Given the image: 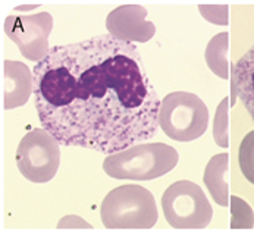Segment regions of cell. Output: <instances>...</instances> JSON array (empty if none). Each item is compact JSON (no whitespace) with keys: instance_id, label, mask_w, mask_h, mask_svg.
<instances>
[{"instance_id":"6da1fadb","label":"cell","mask_w":254,"mask_h":232,"mask_svg":"<svg viewBox=\"0 0 254 232\" xmlns=\"http://www.w3.org/2000/svg\"><path fill=\"white\" fill-rule=\"evenodd\" d=\"M41 126L62 146L113 155L151 138L160 100L134 43L110 34L56 46L37 62Z\"/></svg>"},{"instance_id":"7a4b0ae2","label":"cell","mask_w":254,"mask_h":232,"mask_svg":"<svg viewBox=\"0 0 254 232\" xmlns=\"http://www.w3.org/2000/svg\"><path fill=\"white\" fill-rule=\"evenodd\" d=\"M178 159V152L165 143L135 144L108 156L103 169L115 179L148 181L171 172Z\"/></svg>"},{"instance_id":"3957f363","label":"cell","mask_w":254,"mask_h":232,"mask_svg":"<svg viewBox=\"0 0 254 232\" xmlns=\"http://www.w3.org/2000/svg\"><path fill=\"white\" fill-rule=\"evenodd\" d=\"M100 216L108 230H150L159 218L153 194L135 184L121 185L108 193Z\"/></svg>"},{"instance_id":"277c9868","label":"cell","mask_w":254,"mask_h":232,"mask_svg":"<svg viewBox=\"0 0 254 232\" xmlns=\"http://www.w3.org/2000/svg\"><path fill=\"white\" fill-rule=\"evenodd\" d=\"M209 125L206 103L192 93L175 91L168 94L159 111V126L172 140L188 143L200 138Z\"/></svg>"},{"instance_id":"5b68a950","label":"cell","mask_w":254,"mask_h":232,"mask_svg":"<svg viewBox=\"0 0 254 232\" xmlns=\"http://www.w3.org/2000/svg\"><path fill=\"white\" fill-rule=\"evenodd\" d=\"M162 209L168 224L177 230H203L213 216L207 197L191 181H177L168 187L162 197Z\"/></svg>"},{"instance_id":"8992f818","label":"cell","mask_w":254,"mask_h":232,"mask_svg":"<svg viewBox=\"0 0 254 232\" xmlns=\"http://www.w3.org/2000/svg\"><path fill=\"white\" fill-rule=\"evenodd\" d=\"M59 146V141L44 128L30 131L21 140L16 150L19 172L36 184L53 179L61 163Z\"/></svg>"},{"instance_id":"52a82bcc","label":"cell","mask_w":254,"mask_h":232,"mask_svg":"<svg viewBox=\"0 0 254 232\" xmlns=\"http://www.w3.org/2000/svg\"><path fill=\"white\" fill-rule=\"evenodd\" d=\"M50 18L49 13H40L34 16H27V18H15L9 16L4 24V30L7 36L13 40L21 52L24 53L25 58L31 60H38L36 53V47L33 43H37L40 50L47 56V36L49 34H33V31L37 30L43 22H46Z\"/></svg>"},{"instance_id":"ba28073f","label":"cell","mask_w":254,"mask_h":232,"mask_svg":"<svg viewBox=\"0 0 254 232\" xmlns=\"http://www.w3.org/2000/svg\"><path fill=\"white\" fill-rule=\"evenodd\" d=\"M232 87L254 120V44L234 65Z\"/></svg>"},{"instance_id":"9c48e42d","label":"cell","mask_w":254,"mask_h":232,"mask_svg":"<svg viewBox=\"0 0 254 232\" xmlns=\"http://www.w3.org/2000/svg\"><path fill=\"white\" fill-rule=\"evenodd\" d=\"M204 184L219 206H228V155L213 156L204 171Z\"/></svg>"},{"instance_id":"30bf717a","label":"cell","mask_w":254,"mask_h":232,"mask_svg":"<svg viewBox=\"0 0 254 232\" xmlns=\"http://www.w3.org/2000/svg\"><path fill=\"white\" fill-rule=\"evenodd\" d=\"M226 50H228V33H222L216 36L210 41L207 52H206V59L212 71L220 78H226Z\"/></svg>"},{"instance_id":"8fae6325","label":"cell","mask_w":254,"mask_h":232,"mask_svg":"<svg viewBox=\"0 0 254 232\" xmlns=\"http://www.w3.org/2000/svg\"><path fill=\"white\" fill-rule=\"evenodd\" d=\"M231 227L234 230H252L254 227V213L252 207L237 195L231 197Z\"/></svg>"},{"instance_id":"7c38bea8","label":"cell","mask_w":254,"mask_h":232,"mask_svg":"<svg viewBox=\"0 0 254 232\" xmlns=\"http://www.w3.org/2000/svg\"><path fill=\"white\" fill-rule=\"evenodd\" d=\"M238 162L243 175L249 182L254 185V129L250 131L241 141L240 152H238Z\"/></svg>"},{"instance_id":"4fadbf2b","label":"cell","mask_w":254,"mask_h":232,"mask_svg":"<svg viewBox=\"0 0 254 232\" xmlns=\"http://www.w3.org/2000/svg\"><path fill=\"white\" fill-rule=\"evenodd\" d=\"M226 105L228 99H223L220 106L216 111V117H215V141L216 144L226 147L228 146V119H226Z\"/></svg>"}]
</instances>
